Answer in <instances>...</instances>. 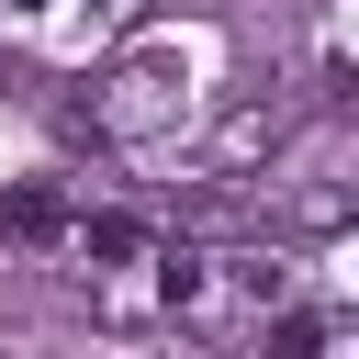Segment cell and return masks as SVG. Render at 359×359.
<instances>
[{
    "label": "cell",
    "mask_w": 359,
    "mask_h": 359,
    "mask_svg": "<svg viewBox=\"0 0 359 359\" xmlns=\"http://www.w3.org/2000/svg\"><path fill=\"white\" fill-rule=\"evenodd\" d=\"M79 258H90V269H123V258H146V224H135V213H90V224H79Z\"/></svg>",
    "instance_id": "6da1fadb"
}]
</instances>
